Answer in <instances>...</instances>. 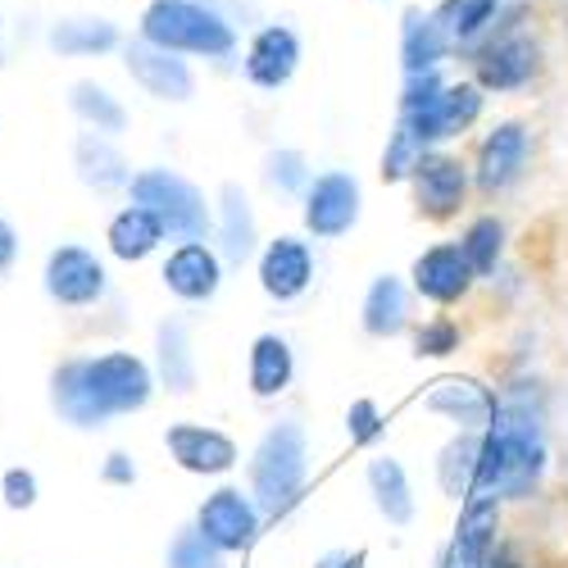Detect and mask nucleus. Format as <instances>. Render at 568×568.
I'll return each instance as SVG.
<instances>
[{
    "label": "nucleus",
    "mask_w": 568,
    "mask_h": 568,
    "mask_svg": "<svg viewBox=\"0 0 568 568\" xmlns=\"http://www.w3.org/2000/svg\"><path fill=\"white\" fill-rule=\"evenodd\" d=\"M155 396V368L132 351L82 355L55 368L51 377V405L78 433L105 428L110 418L141 414Z\"/></svg>",
    "instance_id": "f257e3e1"
},
{
    "label": "nucleus",
    "mask_w": 568,
    "mask_h": 568,
    "mask_svg": "<svg viewBox=\"0 0 568 568\" xmlns=\"http://www.w3.org/2000/svg\"><path fill=\"white\" fill-rule=\"evenodd\" d=\"M550 468V446H546V423L541 409L532 405L528 392H509L496 405V418L483 428V450H478V478H473V496L491 500H528Z\"/></svg>",
    "instance_id": "f03ea898"
},
{
    "label": "nucleus",
    "mask_w": 568,
    "mask_h": 568,
    "mask_svg": "<svg viewBox=\"0 0 568 568\" xmlns=\"http://www.w3.org/2000/svg\"><path fill=\"white\" fill-rule=\"evenodd\" d=\"M487 114V91L473 78L442 73H409L400 78L396 123L418 141L423 151H446L459 136H468Z\"/></svg>",
    "instance_id": "7ed1b4c3"
},
{
    "label": "nucleus",
    "mask_w": 568,
    "mask_h": 568,
    "mask_svg": "<svg viewBox=\"0 0 568 568\" xmlns=\"http://www.w3.org/2000/svg\"><path fill=\"white\" fill-rule=\"evenodd\" d=\"M136 37L182 60L227 64L242 51V32L219 0H146Z\"/></svg>",
    "instance_id": "20e7f679"
},
{
    "label": "nucleus",
    "mask_w": 568,
    "mask_h": 568,
    "mask_svg": "<svg viewBox=\"0 0 568 568\" xmlns=\"http://www.w3.org/2000/svg\"><path fill=\"white\" fill-rule=\"evenodd\" d=\"M251 496L264 518H287L305 500L310 483V437L301 418H277L260 433L251 459H246Z\"/></svg>",
    "instance_id": "39448f33"
},
{
    "label": "nucleus",
    "mask_w": 568,
    "mask_h": 568,
    "mask_svg": "<svg viewBox=\"0 0 568 568\" xmlns=\"http://www.w3.org/2000/svg\"><path fill=\"white\" fill-rule=\"evenodd\" d=\"M528 14H532L528 0H509L496 32L464 55L468 78L478 82L487 97H518V91H528L541 78L546 51H541L537 32L528 28Z\"/></svg>",
    "instance_id": "423d86ee"
},
{
    "label": "nucleus",
    "mask_w": 568,
    "mask_h": 568,
    "mask_svg": "<svg viewBox=\"0 0 568 568\" xmlns=\"http://www.w3.org/2000/svg\"><path fill=\"white\" fill-rule=\"evenodd\" d=\"M128 201L141 205V210H151V214L160 219L164 236H173V242H205L210 227H214V205H210V196H205L186 173L164 169V164L132 173Z\"/></svg>",
    "instance_id": "0eeeda50"
},
{
    "label": "nucleus",
    "mask_w": 568,
    "mask_h": 568,
    "mask_svg": "<svg viewBox=\"0 0 568 568\" xmlns=\"http://www.w3.org/2000/svg\"><path fill=\"white\" fill-rule=\"evenodd\" d=\"M532 123L524 119H496L483 136H478V151H473V192L487 196V201H500L509 196L518 182L532 173Z\"/></svg>",
    "instance_id": "6e6552de"
},
{
    "label": "nucleus",
    "mask_w": 568,
    "mask_h": 568,
    "mask_svg": "<svg viewBox=\"0 0 568 568\" xmlns=\"http://www.w3.org/2000/svg\"><path fill=\"white\" fill-rule=\"evenodd\" d=\"M364 219V186L351 169H323L301 196V227L310 242H342Z\"/></svg>",
    "instance_id": "1a4fd4ad"
},
{
    "label": "nucleus",
    "mask_w": 568,
    "mask_h": 568,
    "mask_svg": "<svg viewBox=\"0 0 568 568\" xmlns=\"http://www.w3.org/2000/svg\"><path fill=\"white\" fill-rule=\"evenodd\" d=\"M409 201H414V214L428 219V223H450L468 210V196H473V169L464 155H455L450 146L446 151H423V160L414 164L409 173Z\"/></svg>",
    "instance_id": "9d476101"
},
{
    "label": "nucleus",
    "mask_w": 568,
    "mask_h": 568,
    "mask_svg": "<svg viewBox=\"0 0 568 568\" xmlns=\"http://www.w3.org/2000/svg\"><path fill=\"white\" fill-rule=\"evenodd\" d=\"M301 60H305V41L292 23H282V19H268L260 23L246 45H242V78L246 87L255 91H282V87H292V78L301 73Z\"/></svg>",
    "instance_id": "9b49d317"
},
{
    "label": "nucleus",
    "mask_w": 568,
    "mask_h": 568,
    "mask_svg": "<svg viewBox=\"0 0 568 568\" xmlns=\"http://www.w3.org/2000/svg\"><path fill=\"white\" fill-rule=\"evenodd\" d=\"M314 246L310 236L301 232H277L260 246L255 255V277H260V292L277 305H296L310 287H314Z\"/></svg>",
    "instance_id": "f8f14e48"
},
{
    "label": "nucleus",
    "mask_w": 568,
    "mask_h": 568,
    "mask_svg": "<svg viewBox=\"0 0 568 568\" xmlns=\"http://www.w3.org/2000/svg\"><path fill=\"white\" fill-rule=\"evenodd\" d=\"M268 518L260 514L255 496L242 491V487H219L201 500L196 509V528L205 532V541H214L223 555H246L260 532H264Z\"/></svg>",
    "instance_id": "ddd939ff"
},
{
    "label": "nucleus",
    "mask_w": 568,
    "mask_h": 568,
    "mask_svg": "<svg viewBox=\"0 0 568 568\" xmlns=\"http://www.w3.org/2000/svg\"><path fill=\"white\" fill-rule=\"evenodd\" d=\"M123 69L128 78L146 91L151 101H164V105H186L196 101V69L192 60H182L173 51H160V45L151 41H123Z\"/></svg>",
    "instance_id": "4468645a"
},
{
    "label": "nucleus",
    "mask_w": 568,
    "mask_h": 568,
    "mask_svg": "<svg viewBox=\"0 0 568 568\" xmlns=\"http://www.w3.org/2000/svg\"><path fill=\"white\" fill-rule=\"evenodd\" d=\"M45 296H51L55 305L64 310H87V305H97L110 287V273L101 264L97 251H87V246H55L51 255H45Z\"/></svg>",
    "instance_id": "2eb2a0df"
},
{
    "label": "nucleus",
    "mask_w": 568,
    "mask_h": 568,
    "mask_svg": "<svg viewBox=\"0 0 568 568\" xmlns=\"http://www.w3.org/2000/svg\"><path fill=\"white\" fill-rule=\"evenodd\" d=\"M409 287L418 301H428L437 310H450L468 301V292L478 287V273L468 268L459 242H433L428 251H418L409 264Z\"/></svg>",
    "instance_id": "dca6fc26"
},
{
    "label": "nucleus",
    "mask_w": 568,
    "mask_h": 568,
    "mask_svg": "<svg viewBox=\"0 0 568 568\" xmlns=\"http://www.w3.org/2000/svg\"><path fill=\"white\" fill-rule=\"evenodd\" d=\"M164 446H169L173 464L182 473H196V478H223V473L242 464L236 442L227 433L210 428V423H169Z\"/></svg>",
    "instance_id": "f3484780"
},
{
    "label": "nucleus",
    "mask_w": 568,
    "mask_h": 568,
    "mask_svg": "<svg viewBox=\"0 0 568 568\" xmlns=\"http://www.w3.org/2000/svg\"><path fill=\"white\" fill-rule=\"evenodd\" d=\"M496 405H500L496 387L478 383V377H459V373L437 377V383L423 392V409L455 423V433H483L496 418Z\"/></svg>",
    "instance_id": "a211bd4d"
},
{
    "label": "nucleus",
    "mask_w": 568,
    "mask_h": 568,
    "mask_svg": "<svg viewBox=\"0 0 568 568\" xmlns=\"http://www.w3.org/2000/svg\"><path fill=\"white\" fill-rule=\"evenodd\" d=\"M223 273H227V264H223V255H219L210 242H178V246L169 251L164 268H160L164 287H169L178 301H186V305L214 301L219 287H223Z\"/></svg>",
    "instance_id": "6ab92c4d"
},
{
    "label": "nucleus",
    "mask_w": 568,
    "mask_h": 568,
    "mask_svg": "<svg viewBox=\"0 0 568 568\" xmlns=\"http://www.w3.org/2000/svg\"><path fill=\"white\" fill-rule=\"evenodd\" d=\"M455 60V45L446 23L433 6H405L400 10V73H442Z\"/></svg>",
    "instance_id": "aec40b11"
},
{
    "label": "nucleus",
    "mask_w": 568,
    "mask_h": 568,
    "mask_svg": "<svg viewBox=\"0 0 568 568\" xmlns=\"http://www.w3.org/2000/svg\"><path fill=\"white\" fill-rule=\"evenodd\" d=\"M214 232H219V255L227 268H242L260 255V219L251 205V192L242 182H223L219 186V205H214Z\"/></svg>",
    "instance_id": "412c9836"
},
{
    "label": "nucleus",
    "mask_w": 568,
    "mask_h": 568,
    "mask_svg": "<svg viewBox=\"0 0 568 568\" xmlns=\"http://www.w3.org/2000/svg\"><path fill=\"white\" fill-rule=\"evenodd\" d=\"M359 327L373 342H396L414 327V287L400 273H377L359 301Z\"/></svg>",
    "instance_id": "4be33fe9"
},
{
    "label": "nucleus",
    "mask_w": 568,
    "mask_h": 568,
    "mask_svg": "<svg viewBox=\"0 0 568 568\" xmlns=\"http://www.w3.org/2000/svg\"><path fill=\"white\" fill-rule=\"evenodd\" d=\"M500 546V500L491 496H468L459 505V524L446 546L455 568H491V555Z\"/></svg>",
    "instance_id": "5701e85b"
},
{
    "label": "nucleus",
    "mask_w": 568,
    "mask_h": 568,
    "mask_svg": "<svg viewBox=\"0 0 568 568\" xmlns=\"http://www.w3.org/2000/svg\"><path fill=\"white\" fill-rule=\"evenodd\" d=\"M364 483H368V500L373 509L387 518L392 528H409L414 518H418V496H414V483H409V473L396 455H368L364 464Z\"/></svg>",
    "instance_id": "b1692460"
},
{
    "label": "nucleus",
    "mask_w": 568,
    "mask_h": 568,
    "mask_svg": "<svg viewBox=\"0 0 568 568\" xmlns=\"http://www.w3.org/2000/svg\"><path fill=\"white\" fill-rule=\"evenodd\" d=\"M73 169L82 178V186H91V192H128V182H132V164L128 155L114 146V136L105 132H91L82 128L78 141H73Z\"/></svg>",
    "instance_id": "393cba45"
},
{
    "label": "nucleus",
    "mask_w": 568,
    "mask_h": 568,
    "mask_svg": "<svg viewBox=\"0 0 568 568\" xmlns=\"http://www.w3.org/2000/svg\"><path fill=\"white\" fill-rule=\"evenodd\" d=\"M296 383V351L282 333H260L246 355V387L255 400H277Z\"/></svg>",
    "instance_id": "a878e982"
},
{
    "label": "nucleus",
    "mask_w": 568,
    "mask_h": 568,
    "mask_svg": "<svg viewBox=\"0 0 568 568\" xmlns=\"http://www.w3.org/2000/svg\"><path fill=\"white\" fill-rule=\"evenodd\" d=\"M155 383L173 396L196 392V355H192V333L182 318H164L155 327Z\"/></svg>",
    "instance_id": "bb28decb"
},
{
    "label": "nucleus",
    "mask_w": 568,
    "mask_h": 568,
    "mask_svg": "<svg viewBox=\"0 0 568 568\" xmlns=\"http://www.w3.org/2000/svg\"><path fill=\"white\" fill-rule=\"evenodd\" d=\"M505 6H509V0H437L433 10L446 23V37L455 45V60H464L473 45H483L496 32Z\"/></svg>",
    "instance_id": "cd10ccee"
},
{
    "label": "nucleus",
    "mask_w": 568,
    "mask_h": 568,
    "mask_svg": "<svg viewBox=\"0 0 568 568\" xmlns=\"http://www.w3.org/2000/svg\"><path fill=\"white\" fill-rule=\"evenodd\" d=\"M51 51L73 55V60L110 55V51H123V32H119L114 19H101V14H73V19H60V23L51 28Z\"/></svg>",
    "instance_id": "c85d7f7f"
},
{
    "label": "nucleus",
    "mask_w": 568,
    "mask_h": 568,
    "mask_svg": "<svg viewBox=\"0 0 568 568\" xmlns=\"http://www.w3.org/2000/svg\"><path fill=\"white\" fill-rule=\"evenodd\" d=\"M160 242H164L160 219H155L151 210H141V205H123V210L110 219V227H105V246H110V255L123 260V264L151 260V255L160 251Z\"/></svg>",
    "instance_id": "c756f323"
},
{
    "label": "nucleus",
    "mask_w": 568,
    "mask_h": 568,
    "mask_svg": "<svg viewBox=\"0 0 568 568\" xmlns=\"http://www.w3.org/2000/svg\"><path fill=\"white\" fill-rule=\"evenodd\" d=\"M455 242H459V251H464L468 268L478 273V282H483V277H491V273L500 268V260H505L509 227H505V219H500V214H473V219L459 227Z\"/></svg>",
    "instance_id": "7c9ffc66"
},
{
    "label": "nucleus",
    "mask_w": 568,
    "mask_h": 568,
    "mask_svg": "<svg viewBox=\"0 0 568 568\" xmlns=\"http://www.w3.org/2000/svg\"><path fill=\"white\" fill-rule=\"evenodd\" d=\"M69 110H73L91 132H105V136L128 132V105L114 97L105 82H91V78L73 82V87H69Z\"/></svg>",
    "instance_id": "2f4dec72"
},
{
    "label": "nucleus",
    "mask_w": 568,
    "mask_h": 568,
    "mask_svg": "<svg viewBox=\"0 0 568 568\" xmlns=\"http://www.w3.org/2000/svg\"><path fill=\"white\" fill-rule=\"evenodd\" d=\"M478 450H483V433H455L437 450V483L459 505L473 496V478H478Z\"/></svg>",
    "instance_id": "473e14b6"
},
{
    "label": "nucleus",
    "mask_w": 568,
    "mask_h": 568,
    "mask_svg": "<svg viewBox=\"0 0 568 568\" xmlns=\"http://www.w3.org/2000/svg\"><path fill=\"white\" fill-rule=\"evenodd\" d=\"M260 173H264V186H268V192L287 196V201H301V196H305V186L314 182V169H310L305 151H296V146H277V151H268Z\"/></svg>",
    "instance_id": "72a5a7b5"
},
{
    "label": "nucleus",
    "mask_w": 568,
    "mask_h": 568,
    "mask_svg": "<svg viewBox=\"0 0 568 568\" xmlns=\"http://www.w3.org/2000/svg\"><path fill=\"white\" fill-rule=\"evenodd\" d=\"M164 568H227V555L214 541H205V532L196 524H186V528L173 532Z\"/></svg>",
    "instance_id": "f704fd0d"
},
{
    "label": "nucleus",
    "mask_w": 568,
    "mask_h": 568,
    "mask_svg": "<svg viewBox=\"0 0 568 568\" xmlns=\"http://www.w3.org/2000/svg\"><path fill=\"white\" fill-rule=\"evenodd\" d=\"M464 342L459 333V323L450 314H433V318H423L409 327V346H414V359H446L455 355Z\"/></svg>",
    "instance_id": "c9c22d12"
},
{
    "label": "nucleus",
    "mask_w": 568,
    "mask_h": 568,
    "mask_svg": "<svg viewBox=\"0 0 568 568\" xmlns=\"http://www.w3.org/2000/svg\"><path fill=\"white\" fill-rule=\"evenodd\" d=\"M418 160H423V146H418V141H414L400 123H392L387 146H383V160H377V178H383L387 186L409 182V173H414V164H418Z\"/></svg>",
    "instance_id": "e433bc0d"
},
{
    "label": "nucleus",
    "mask_w": 568,
    "mask_h": 568,
    "mask_svg": "<svg viewBox=\"0 0 568 568\" xmlns=\"http://www.w3.org/2000/svg\"><path fill=\"white\" fill-rule=\"evenodd\" d=\"M346 437L359 450H373L377 442L387 437V414H383V405H377L373 396H359V400L346 405Z\"/></svg>",
    "instance_id": "4c0bfd02"
},
{
    "label": "nucleus",
    "mask_w": 568,
    "mask_h": 568,
    "mask_svg": "<svg viewBox=\"0 0 568 568\" xmlns=\"http://www.w3.org/2000/svg\"><path fill=\"white\" fill-rule=\"evenodd\" d=\"M0 496H6L10 509H32L37 505V478L28 468H10L6 478H0Z\"/></svg>",
    "instance_id": "58836bf2"
},
{
    "label": "nucleus",
    "mask_w": 568,
    "mask_h": 568,
    "mask_svg": "<svg viewBox=\"0 0 568 568\" xmlns=\"http://www.w3.org/2000/svg\"><path fill=\"white\" fill-rule=\"evenodd\" d=\"M101 478H105L110 487H132V483H136V464H132V455H123V450L105 455V468H101Z\"/></svg>",
    "instance_id": "ea45409f"
},
{
    "label": "nucleus",
    "mask_w": 568,
    "mask_h": 568,
    "mask_svg": "<svg viewBox=\"0 0 568 568\" xmlns=\"http://www.w3.org/2000/svg\"><path fill=\"white\" fill-rule=\"evenodd\" d=\"M368 555L364 550H327L323 559H314V568H364Z\"/></svg>",
    "instance_id": "a19ab883"
},
{
    "label": "nucleus",
    "mask_w": 568,
    "mask_h": 568,
    "mask_svg": "<svg viewBox=\"0 0 568 568\" xmlns=\"http://www.w3.org/2000/svg\"><path fill=\"white\" fill-rule=\"evenodd\" d=\"M14 260H19V232L0 219V273H6Z\"/></svg>",
    "instance_id": "79ce46f5"
},
{
    "label": "nucleus",
    "mask_w": 568,
    "mask_h": 568,
    "mask_svg": "<svg viewBox=\"0 0 568 568\" xmlns=\"http://www.w3.org/2000/svg\"><path fill=\"white\" fill-rule=\"evenodd\" d=\"M0 69H6V19H0Z\"/></svg>",
    "instance_id": "37998d69"
},
{
    "label": "nucleus",
    "mask_w": 568,
    "mask_h": 568,
    "mask_svg": "<svg viewBox=\"0 0 568 568\" xmlns=\"http://www.w3.org/2000/svg\"><path fill=\"white\" fill-rule=\"evenodd\" d=\"M437 568H455V564H450V555H446V550H442V559H437Z\"/></svg>",
    "instance_id": "c03bdc74"
},
{
    "label": "nucleus",
    "mask_w": 568,
    "mask_h": 568,
    "mask_svg": "<svg viewBox=\"0 0 568 568\" xmlns=\"http://www.w3.org/2000/svg\"><path fill=\"white\" fill-rule=\"evenodd\" d=\"M377 6H387V0H377Z\"/></svg>",
    "instance_id": "a18cd8bd"
}]
</instances>
